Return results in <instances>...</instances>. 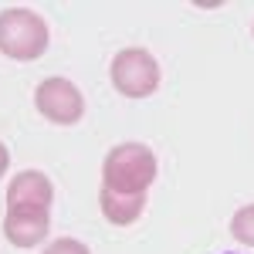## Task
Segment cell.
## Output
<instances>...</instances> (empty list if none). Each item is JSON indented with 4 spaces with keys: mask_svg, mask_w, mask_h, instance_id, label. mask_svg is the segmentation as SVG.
Listing matches in <instances>:
<instances>
[{
    "mask_svg": "<svg viewBox=\"0 0 254 254\" xmlns=\"http://www.w3.org/2000/svg\"><path fill=\"white\" fill-rule=\"evenodd\" d=\"M156 173H159L156 153L146 142H119L102 159V190L146 196Z\"/></svg>",
    "mask_w": 254,
    "mask_h": 254,
    "instance_id": "1",
    "label": "cell"
},
{
    "mask_svg": "<svg viewBox=\"0 0 254 254\" xmlns=\"http://www.w3.org/2000/svg\"><path fill=\"white\" fill-rule=\"evenodd\" d=\"M48 20L31 7L0 10V55L10 61H34L48 51Z\"/></svg>",
    "mask_w": 254,
    "mask_h": 254,
    "instance_id": "2",
    "label": "cell"
},
{
    "mask_svg": "<svg viewBox=\"0 0 254 254\" xmlns=\"http://www.w3.org/2000/svg\"><path fill=\"white\" fill-rule=\"evenodd\" d=\"M109 78L116 85L119 95L126 98H149L159 88V61L153 58V51L146 48H122L112 64H109Z\"/></svg>",
    "mask_w": 254,
    "mask_h": 254,
    "instance_id": "3",
    "label": "cell"
},
{
    "mask_svg": "<svg viewBox=\"0 0 254 254\" xmlns=\"http://www.w3.org/2000/svg\"><path fill=\"white\" fill-rule=\"evenodd\" d=\"M34 109L55 126H75L85 116V95L71 78L51 75L34 88Z\"/></svg>",
    "mask_w": 254,
    "mask_h": 254,
    "instance_id": "4",
    "label": "cell"
},
{
    "mask_svg": "<svg viewBox=\"0 0 254 254\" xmlns=\"http://www.w3.org/2000/svg\"><path fill=\"white\" fill-rule=\"evenodd\" d=\"M48 234H51V210H41V207H7L3 237L14 248H38Z\"/></svg>",
    "mask_w": 254,
    "mask_h": 254,
    "instance_id": "5",
    "label": "cell"
},
{
    "mask_svg": "<svg viewBox=\"0 0 254 254\" xmlns=\"http://www.w3.org/2000/svg\"><path fill=\"white\" fill-rule=\"evenodd\" d=\"M51 200H55V183L41 170H20V173H14L10 187H7V207H41V210H51Z\"/></svg>",
    "mask_w": 254,
    "mask_h": 254,
    "instance_id": "6",
    "label": "cell"
},
{
    "mask_svg": "<svg viewBox=\"0 0 254 254\" xmlns=\"http://www.w3.org/2000/svg\"><path fill=\"white\" fill-rule=\"evenodd\" d=\"M98 210L109 224L129 227L136 224L146 210V196H129V193H112V190H98Z\"/></svg>",
    "mask_w": 254,
    "mask_h": 254,
    "instance_id": "7",
    "label": "cell"
},
{
    "mask_svg": "<svg viewBox=\"0 0 254 254\" xmlns=\"http://www.w3.org/2000/svg\"><path fill=\"white\" fill-rule=\"evenodd\" d=\"M231 237L244 248H254V203H244L231 217Z\"/></svg>",
    "mask_w": 254,
    "mask_h": 254,
    "instance_id": "8",
    "label": "cell"
},
{
    "mask_svg": "<svg viewBox=\"0 0 254 254\" xmlns=\"http://www.w3.org/2000/svg\"><path fill=\"white\" fill-rule=\"evenodd\" d=\"M41 254H92V248L81 244L78 237H58V241H51Z\"/></svg>",
    "mask_w": 254,
    "mask_h": 254,
    "instance_id": "9",
    "label": "cell"
},
{
    "mask_svg": "<svg viewBox=\"0 0 254 254\" xmlns=\"http://www.w3.org/2000/svg\"><path fill=\"white\" fill-rule=\"evenodd\" d=\"M7 166H10V153H7V146L0 142V180H3V173H7Z\"/></svg>",
    "mask_w": 254,
    "mask_h": 254,
    "instance_id": "10",
    "label": "cell"
},
{
    "mask_svg": "<svg viewBox=\"0 0 254 254\" xmlns=\"http://www.w3.org/2000/svg\"><path fill=\"white\" fill-rule=\"evenodd\" d=\"M251 34H254V27H251Z\"/></svg>",
    "mask_w": 254,
    "mask_h": 254,
    "instance_id": "11",
    "label": "cell"
}]
</instances>
